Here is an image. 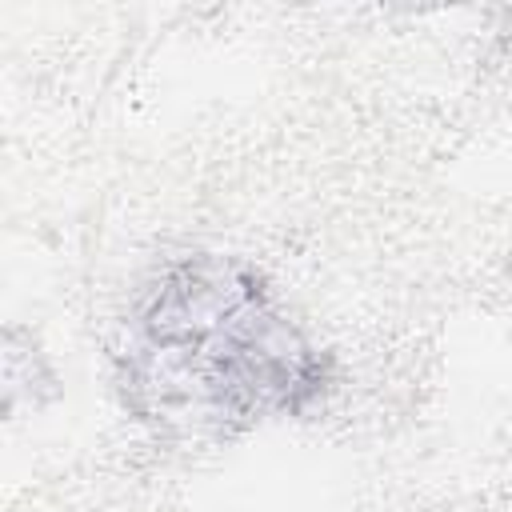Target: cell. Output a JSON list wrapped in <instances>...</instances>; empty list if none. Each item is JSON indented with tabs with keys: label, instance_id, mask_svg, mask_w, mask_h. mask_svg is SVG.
<instances>
[{
	"label": "cell",
	"instance_id": "1",
	"mask_svg": "<svg viewBox=\"0 0 512 512\" xmlns=\"http://www.w3.org/2000/svg\"><path fill=\"white\" fill-rule=\"evenodd\" d=\"M120 388L156 432L228 440L268 416H300L328 388V356L288 320L264 272L196 252L172 260L132 312Z\"/></svg>",
	"mask_w": 512,
	"mask_h": 512
}]
</instances>
